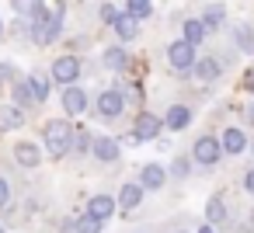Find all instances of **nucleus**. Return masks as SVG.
Here are the masks:
<instances>
[{"instance_id":"obj_9","label":"nucleus","mask_w":254,"mask_h":233,"mask_svg":"<svg viewBox=\"0 0 254 233\" xmlns=\"http://www.w3.org/2000/svg\"><path fill=\"white\" fill-rule=\"evenodd\" d=\"M112 32H115L122 42H132V39L139 35V18H132L129 11H122V14L112 18Z\"/></svg>"},{"instance_id":"obj_23","label":"nucleus","mask_w":254,"mask_h":233,"mask_svg":"<svg viewBox=\"0 0 254 233\" xmlns=\"http://www.w3.org/2000/svg\"><path fill=\"white\" fill-rule=\"evenodd\" d=\"M105 66H108V70H126V66H129V53H126L122 46L105 49Z\"/></svg>"},{"instance_id":"obj_7","label":"nucleus","mask_w":254,"mask_h":233,"mask_svg":"<svg viewBox=\"0 0 254 233\" xmlns=\"http://www.w3.org/2000/svg\"><path fill=\"white\" fill-rule=\"evenodd\" d=\"M63 112H66V115H84V112H87V91L66 84V87H63Z\"/></svg>"},{"instance_id":"obj_12","label":"nucleus","mask_w":254,"mask_h":233,"mask_svg":"<svg viewBox=\"0 0 254 233\" xmlns=\"http://www.w3.org/2000/svg\"><path fill=\"white\" fill-rule=\"evenodd\" d=\"M191 118H195V115H191V108H188V105H171V108H167L164 125H167L171 132H181V129H188V125H191Z\"/></svg>"},{"instance_id":"obj_30","label":"nucleus","mask_w":254,"mask_h":233,"mask_svg":"<svg viewBox=\"0 0 254 233\" xmlns=\"http://www.w3.org/2000/svg\"><path fill=\"white\" fill-rule=\"evenodd\" d=\"M7 202H11V184L0 177V209H7Z\"/></svg>"},{"instance_id":"obj_14","label":"nucleus","mask_w":254,"mask_h":233,"mask_svg":"<svg viewBox=\"0 0 254 233\" xmlns=\"http://www.w3.org/2000/svg\"><path fill=\"white\" fill-rule=\"evenodd\" d=\"M28 118H25V112L18 108V105H0V132H14V129H21Z\"/></svg>"},{"instance_id":"obj_20","label":"nucleus","mask_w":254,"mask_h":233,"mask_svg":"<svg viewBox=\"0 0 254 233\" xmlns=\"http://www.w3.org/2000/svg\"><path fill=\"white\" fill-rule=\"evenodd\" d=\"M181 32H185V42H191V46H198V42L209 35V28L202 25V18H188V21L181 25Z\"/></svg>"},{"instance_id":"obj_18","label":"nucleus","mask_w":254,"mask_h":233,"mask_svg":"<svg viewBox=\"0 0 254 233\" xmlns=\"http://www.w3.org/2000/svg\"><path fill=\"white\" fill-rule=\"evenodd\" d=\"M219 63L209 56V59H195V66H191V73H195V80H202V84H209V80H216L219 77Z\"/></svg>"},{"instance_id":"obj_36","label":"nucleus","mask_w":254,"mask_h":233,"mask_svg":"<svg viewBox=\"0 0 254 233\" xmlns=\"http://www.w3.org/2000/svg\"><path fill=\"white\" fill-rule=\"evenodd\" d=\"M198 233H216V230H212V223H205V226H198Z\"/></svg>"},{"instance_id":"obj_11","label":"nucleus","mask_w":254,"mask_h":233,"mask_svg":"<svg viewBox=\"0 0 254 233\" xmlns=\"http://www.w3.org/2000/svg\"><path fill=\"white\" fill-rule=\"evenodd\" d=\"M164 181H167V171H164L160 164H146V167H139V184H143V191H160Z\"/></svg>"},{"instance_id":"obj_35","label":"nucleus","mask_w":254,"mask_h":233,"mask_svg":"<svg viewBox=\"0 0 254 233\" xmlns=\"http://www.w3.org/2000/svg\"><path fill=\"white\" fill-rule=\"evenodd\" d=\"M11 77H14V66H0V84L11 80Z\"/></svg>"},{"instance_id":"obj_26","label":"nucleus","mask_w":254,"mask_h":233,"mask_svg":"<svg viewBox=\"0 0 254 233\" xmlns=\"http://www.w3.org/2000/svg\"><path fill=\"white\" fill-rule=\"evenodd\" d=\"M73 233H101V219L91 216V212H84V216L73 223Z\"/></svg>"},{"instance_id":"obj_32","label":"nucleus","mask_w":254,"mask_h":233,"mask_svg":"<svg viewBox=\"0 0 254 233\" xmlns=\"http://www.w3.org/2000/svg\"><path fill=\"white\" fill-rule=\"evenodd\" d=\"M115 14H119V11H115V4H105V7H101V21H108V25H112V18H115Z\"/></svg>"},{"instance_id":"obj_13","label":"nucleus","mask_w":254,"mask_h":233,"mask_svg":"<svg viewBox=\"0 0 254 233\" xmlns=\"http://www.w3.org/2000/svg\"><path fill=\"white\" fill-rule=\"evenodd\" d=\"M91 150H94V157H98L101 164L119 160V139H112V136H94V139H91Z\"/></svg>"},{"instance_id":"obj_5","label":"nucleus","mask_w":254,"mask_h":233,"mask_svg":"<svg viewBox=\"0 0 254 233\" xmlns=\"http://www.w3.org/2000/svg\"><path fill=\"white\" fill-rule=\"evenodd\" d=\"M191 157H195V164H202V167H216L219 157H223V146H219L216 136H198L195 146H191Z\"/></svg>"},{"instance_id":"obj_15","label":"nucleus","mask_w":254,"mask_h":233,"mask_svg":"<svg viewBox=\"0 0 254 233\" xmlns=\"http://www.w3.org/2000/svg\"><path fill=\"white\" fill-rule=\"evenodd\" d=\"M115 209H119V202H115L112 195H94V198L87 202V212H91V216H98L101 223H105V219H108Z\"/></svg>"},{"instance_id":"obj_39","label":"nucleus","mask_w":254,"mask_h":233,"mask_svg":"<svg viewBox=\"0 0 254 233\" xmlns=\"http://www.w3.org/2000/svg\"><path fill=\"white\" fill-rule=\"evenodd\" d=\"M251 153H254V143H251Z\"/></svg>"},{"instance_id":"obj_16","label":"nucleus","mask_w":254,"mask_h":233,"mask_svg":"<svg viewBox=\"0 0 254 233\" xmlns=\"http://www.w3.org/2000/svg\"><path fill=\"white\" fill-rule=\"evenodd\" d=\"M28 91H32V101L42 105V101L49 98V77L39 73V70H32V73H28Z\"/></svg>"},{"instance_id":"obj_21","label":"nucleus","mask_w":254,"mask_h":233,"mask_svg":"<svg viewBox=\"0 0 254 233\" xmlns=\"http://www.w3.org/2000/svg\"><path fill=\"white\" fill-rule=\"evenodd\" d=\"M205 219H209L212 226L226 223V202H223V195H212V198H209V205H205Z\"/></svg>"},{"instance_id":"obj_24","label":"nucleus","mask_w":254,"mask_h":233,"mask_svg":"<svg viewBox=\"0 0 254 233\" xmlns=\"http://www.w3.org/2000/svg\"><path fill=\"white\" fill-rule=\"evenodd\" d=\"M126 11L132 14V18H150L153 14V0H126Z\"/></svg>"},{"instance_id":"obj_37","label":"nucleus","mask_w":254,"mask_h":233,"mask_svg":"<svg viewBox=\"0 0 254 233\" xmlns=\"http://www.w3.org/2000/svg\"><path fill=\"white\" fill-rule=\"evenodd\" d=\"M247 118H251V125H254V105H251V112H247Z\"/></svg>"},{"instance_id":"obj_1","label":"nucleus","mask_w":254,"mask_h":233,"mask_svg":"<svg viewBox=\"0 0 254 233\" xmlns=\"http://www.w3.org/2000/svg\"><path fill=\"white\" fill-rule=\"evenodd\" d=\"M32 18V39L39 42V46H53L56 39H60V28H63V18H66V7L63 4H56L53 11L42 4L39 11H32L28 14Z\"/></svg>"},{"instance_id":"obj_3","label":"nucleus","mask_w":254,"mask_h":233,"mask_svg":"<svg viewBox=\"0 0 254 233\" xmlns=\"http://www.w3.org/2000/svg\"><path fill=\"white\" fill-rule=\"evenodd\" d=\"M195 46L191 42H185V39H178V42H171L167 46V63H171V70L174 73H191V66H195Z\"/></svg>"},{"instance_id":"obj_17","label":"nucleus","mask_w":254,"mask_h":233,"mask_svg":"<svg viewBox=\"0 0 254 233\" xmlns=\"http://www.w3.org/2000/svg\"><path fill=\"white\" fill-rule=\"evenodd\" d=\"M219 146H223V153L237 157V153H244V150H247V139H244V132H240V129H226V132H223V139H219Z\"/></svg>"},{"instance_id":"obj_19","label":"nucleus","mask_w":254,"mask_h":233,"mask_svg":"<svg viewBox=\"0 0 254 233\" xmlns=\"http://www.w3.org/2000/svg\"><path fill=\"white\" fill-rule=\"evenodd\" d=\"M143 195H146V191H143L139 181H136V184H122V188H119V205H122V209H136V205L143 202Z\"/></svg>"},{"instance_id":"obj_38","label":"nucleus","mask_w":254,"mask_h":233,"mask_svg":"<svg viewBox=\"0 0 254 233\" xmlns=\"http://www.w3.org/2000/svg\"><path fill=\"white\" fill-rule=\"evenodd\" d=\"M0 32H4V21H0Z\"/></svg>"},{"instance_id":"obj_10","label":"nucleus","mask_w":254,"mask_h":233,"mask_svg":"<svg viewBox=\"0 0 254 233\" xmlns=\"http://www.w3.org/2000/svg\"><path fill=\"white\" fill-rule=\"evenodd\" d=\"M160 129H164V118H157V115H150V112H143V115H136V136L146 143V139H157L160 136Z\"/></svg>"},{"instance_id":"obj_31","label":"nucleus","mask_w":254,"mask_h":233,"mask_svg":"<svg viewBox=\"0 0 254 233\" xmlns=\"http://www.w3.org/2000/svg\"><path fill=\"white\" fill-rule=\"evenodd\" d=\"M73 143H77V150L84 153V150L91 146V136H87V132H73Z\"/></svg>"},{"instance_id":"obj_33","label":"nucleus","mask_w":254,"mask_h":233,"mask_svg":"<svg viewBox=\"0 0 254 233\" xmlns=\"http://www.w3.org/2000/svg\"><path fill=\"white\" fill-rule=\"evenodd\" d=\"M244 188L254 195V171H247V174H244Z\"/></svg>"},{"instance_id":"obj_27","label":"nucleus","mask_w":254,"mask_h":233,"mask_svg":"<svg viewBox=\"0 0 254 233\" xmlns=\"http://www.w3.org/2000/svg\"><path fill=\"white\" fill-rule=\"evenodd\" d=\"M11 4H14V11H18V14H32V11H39V7H42V0H11Z\"/></svg>"},{"instance_id":"obj_29","label":"nucleus","mask_w":254,"mask_h":233,"mask_svg":"<svg viewBox=\"0 0 254 233\" xmlns=\"http://www.w3.org/2000/svg\"><path fill=\"white\" fill-rule=\"evenodd\" d=\"M188 167H191V164H188V157H178L171 171H174V177H188Z\"/></svg>"},{"instance_id":"obj_34","label":"nucleus","mask_w":254,"mask_h":233,"mask_svg":"<svg viewBox=\"0 0 254 233\" xmlns=\"http://www.w3.org/2000/svg\"><path fill=\"white\" fill-rule=\"evenodd\" d=\"M244 87H247V91H251V94H254V66H251V70H247V77H244Z\"/></svg>"},{"instance_id":"obj_4","label":"nucleus","mask_w":254,"mask_h":233,"mask_svg":"<svg viewBox=\"0 0 254 233\" xmlns=\"http://www.w3.org/2000/svg\"><path fill=\"white\" fill-rule=\"evenodd\" d=\"M126 112V94H122V87H105L101 94H98V115L101 118H119Z\"/></svg>"},{"instance_id":"obj_40","label":"nucleus","mask_w":254,"mask_h":233,"mask_svg":"<svg viewBox=\"0 0 254 233\" xmlns=\"http://www.w3.org/2000/svg\"><path fill=\"white\" fill-rule=\"evenodd\" d=\"M178 233H181V230H178Z\"/></svg>"},{"instance_id":"obj_2","label":"nucleus","mask_w":254,"mask_h":233,"mask_svg":"<svg viewBox=\"0 0 254 233\" xmlns=\"http://www.w3.org/2000/svg\"><path fill=\"white\" fill-rule=\"evenodd\" d=\"M42 139H46V146H49V157L60 160L63 153L73 150V125H70L66 118H49L46 129H42Z\"/></svg>"},{"instance_id":"obj_25","label":"nucleus","mask_w":254,"mask_h":233,"mask_svg":"<svg viewBox=\"0 0 254 233\" xmlns=\"http://www.w3.org/2000/svg\"><path fill=\"white\" fill-rule=\"evenodd\" d=\"M223 18H226V14H223V7H219V4H209V7H205V14H202V25H205L209 32H216V28L223 25Z\"/></svg>"},{"instance_id":"obj_6","label":"nucleus","mask_w":254,"mask_h":233,"mask_svg":"<svg viewBox=\"0 0 254 233\" xmlns=\"http://www.w3.org/2000/svg\"><path fill=\"white\" fill-rule=\"evenodd\" d=\"M49 77L56 80V84H77V77H80V59L77 56H60V59H53V70H49Z\"/></svg>"},{"instance_id":"obj_28","label":"nucleus","mask_w":254,"mask_h":233,"mask_svg":"<svg viewBox=\"0 0 254 233\" xmlns=\"http://www.w3.org/2000/svg\"><path fill=\"white\" fill-rule=\"evenodd\" d=\"M14 98H18V105H35V101H32V91H28V80L14 84Z\"/></svg>"},{"instance_id":"obj_22","label":"nucleus","mask_w":254,"mask_h":233,"mask_svg":"<svg viewBox=\"0 0 254 233\" xmlns=\"http://www.w3.org/2000/svg\"><path fill=\"white\" fill-rule=\"evenodd\" d=\"M233 39H237L240 53L254 56V28H251V25H233Z\"/></svg>"},{"instance_id":"obj_8","label":"nucleus","mask_w":254,"mask_h":233,"mask_svg":"<svg viewBox=\"0 0 254 233\" xmlns=\"http://www.w3.org/2000/svg\"><path fill=\"white\" fill-rule=\"evenodd\" d=\"M14 160H18L21 167L35 171V167L42 164V150H39V143H32V139H21V143H14Z\"/></svg>"}]
</instances>
